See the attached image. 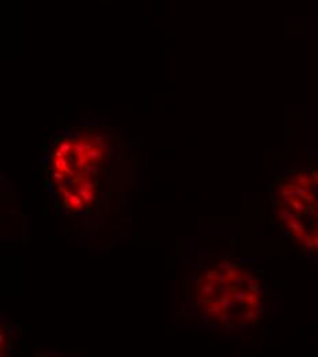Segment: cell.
I'll list each match as a JSON object with an SVG mask.
<instances>
[{
  "instance_id": "obj_1",
  "label": "cell",
  "mask_w": 318,
  "mask_h": 357,
  "mask_svg": "<svg viewBox=\"0 0 318 357\" xmlns=\"http://www.w3.org/2000/svg\"><path fill=\"white\" fill-rule=\"evenodd\" d=\"M65 202H66V205H67V208L72 209V210H78V209H81V208H82V205H84L82 198H81V196L78 195L77 192L73 194L72 191H70V192L66 195Z\"/></svg>"
},
{
  "instance_id": "obj_2",
  "label": "cell",
  "mask_w": 318,
  "mask_h": 357,
  "mask_svg": "<svg viewBox=\"0 0 318 357\" xmlns=\"http://www.w3.org/2000/svg\"><path fill=\"white\" fill-rule=\"evenodd\" d=\"M213 291H214V280H208L207 284L200 287V293H202L203 297H210Z\"/></svg>"
},
{
  "instance_id": "obj_3",
  "label": "cell",
  "mask_w": 318,
  "mask_h": 357,
  "mask_svg": "<svg viewBox=\"0 0 318 357\" xmlns=\"http://www.w3.org/2000/svg\"><path fill=\"white\" fill-rule=\"evenodd\" d=\"M246 317H247V320H252V317H255V313L248 312V313H246Z\"/></svg>"
},
{
  "instance_id": "obj_4",
  "label": "cell",
  "mask_w": 318,
  "mask_h": 357,
  "mask_svg": "<svg viewBox=\"0 0 318 357\" xmlns=\"http://www.w3.org/2000/svg\"><path fill=\"white\" fill-rule=\"evenodd\" d=\"M313 177H314V180L318 183V170H314V172H313Z\"/></svg>"
},
{
  "instance_id": "obj_5",
  "label": "cell",
  "mask_w": 318,
  "mask_h": 357,
  "mask_svg": "<svg viewBox=\"0 0 318 357\" xmlns=\"http://www.w3.org/2000/svg\"><path fill=\"white\" fill-rule=\"evenodd\" d=\"M314 246H318V236L314 239Z\"/></svg>"
},
{
  "instance_id": "obj_6",
  "label": "cell",
  "mask_w": 318,
  "mask_h": 357,
  "mask_svg": "<svg viewBox=\"0 0 318 357\" xmlns=\"http://www.w3.org/2000/svg\"><path fill=\"white\" fill-rule=\"evenodd\" d=\"M315 206H317V208H318V202H317V203H315Z\"/></svg>"
}]
</instances>
